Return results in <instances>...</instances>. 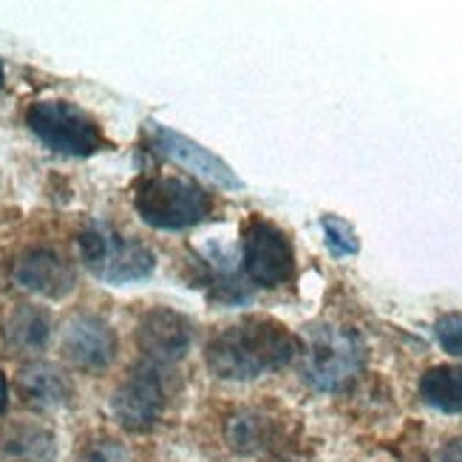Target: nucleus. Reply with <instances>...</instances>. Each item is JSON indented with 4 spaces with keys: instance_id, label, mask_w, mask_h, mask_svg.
Here are the masks:
<instances>
[{
    "instance_id": "9b49d317",
    "label": "nucleus",
    "mask_w": 462,
    "mask_h": 462,
    "mask_svg": "<svg viewBox=\"0 0 462 462\" xmlns=\"http://www.w3.org/2000/svg\"><path fill=\"white\" fill-rule=\"evenodd\" d=\"M12 278L20 290L40 295V298H49V300H63L77 290L74 264L51 247L26 250L14 261Z\"/></svg>"
},
{
    "instance_id": "6ab92c4d",
    "label": "nucleus",
    "mask_w": 462,
    "mask_h": 462,
    "mask_svg": "<svg viewBox=\"0 0 462 462\" xmlns=\"http://www.w3.org/2000/svg\"><path fill=\"white\" fill-rule=\"evenodd\" d=\"M79 462H131V454L116 439H97L79 454Z\"/></svg>"
},
{
    "instance_id": "412c9836",
    "label": "nucleus",
    "mask_w": 462,
    "mask_h": 462,
    "mask_svg": "<svg viewBox=\"0 0 462 462\" xmlns=\"http://www.w3.org/2000/svg\"><path fill=\"white\" fill-rule=\"evenodd\" d=\"M9 406V383H6V374L0 372V414H6Z\"/></svg>"
},
{
    "instance_id": "f3484780",
    "label": "nucleus",
    "mask_w": 462,
    "mask_h": 462,
    "mask_svg": "<svg viewBox=\"0 0 462 462\" xmlns=\"http://www.w3.org/2000/svg\"><path fill=\"white\" fill-rule=\"evenodd\" d=\"M320 227H324L327 236V247L335 258H346V255H357L360 241L357 233L352 230L349 222H344L340 216H324L320 218Z\"/></svg>"
},
{
    "instance_id": "0eeeda50",
    "label": "nucleus",
    "mask_w": 462,
    "mask_h": 462,
    "mask_svg": "<svg viewBox=\"0 0 462 462\" xmlns=\"http://www.w3.org/2000/svg\"><path fill=\"white\" fill-rule=\"evenodd\" d=\"M165 383L156 364H139L111 397L114 417L128 431H151L165 411Z\"/></svg>"
},
{
    "instance_id": "a211bd4d",
    "label": "nucleus",
    "mask_w": 462,
    "mask_h": 462,
    "mask_svg": "<svg viewBox=\"0 0 462 462\" xmlns=\"http://www.w3.org/2000/svg\"><path fill=\"white\" fill-rule=\"evenodd\" d=\"M434 335L439 340V346H443L448 355L462 357V315L459 312L439 315L434 324Z\"/></svg>"
},
{
    "instance_id": "20e7f679",
    "label": "nucleus",
    "mask_w": 462,
    "mask_h": 462,
    "mask_svg": "<svg viewBox=\"0 0 462 462\" xmlns=\"http://www.w3.org/2000/svg\"><path fill=\"white\" fill-rule=\"evenodd\" d=\"M26 125L40 143L60 156L86 159L111 145L103 125L69 99H37L26 111Z\"/></svg>"
},
{
    "instance_id": "423d86ee",
    "label": "nucleus",
    "mask_w": 462,
    "mask_h": 462,
    "mask_svg": "<svg viewBox=\"0 0 462 462\" xmlns=\"http://www.w3.org/2000/svg\"><path fill=\"white\" fill-rule=\"evenodd\" d=\"M241 267L255 287L275 290L295 273V250L290 236L264 216H250L241 230Z\"/></svg>"
},
{
    "instance_id": "f257e3e1",
    "label": "nucleus",
    "mask_w": 462,
    "mask_h": 462,
    "mask_svg": "<svg viewBox=\"0 0 462 462\" xmlns=\"http://www.w3.org/2000/svg\"><path fill=\"white\" fill-rule=\"evenodd\" d=\"M300 352V340L275 318L250 315L210 337L208 369L222 380H255L278 372Z\"/></svg>"
},
{
    "instance_id": "39448f33",
    "label": "nucleus",
    "mask_w": 462,
    "mask_h": 462,
    "mask_svg": "<svg viewBox=\"0 0 462 462\" xmlns=\"http://www.w3.org/2000/svg\"><path fill=\"white\" fill-rule=\"evenodd\" d=\"M366 346L357 332L324 327L315 329L307 352V380L320 392H340L364 372Z\"/></svg>"
},
{
    "instance_id": "dca6fc26",
    "label": "nucleus",
    "mask_w": 462,
    "mask_h": 462,
    "mask_svg": "<svg viewBox=\"0 0 462 462\" xmlns=\"http://www.w3.org/2000/svg\"><path fill=\"white\" fill-rule=\"evenodd\" d=\"M225 439L236 454L250 457V454L264 451L273 443V426L261 411L245 409V411H236L227 417Z\"/></svg>"
},
{
    "instance_id": "aec40b11",
    "label": "nucleus",
    "mask_w": 462,
    "mask_h": 462,
    "mask_svg": "<svg viewBox=\"0 0 462 462\" xmlns=\"http://www.w3.org/2000/svg\"><path fill=\"white\" fill-rule=\"evenodd\" d=\"M439 462H462V437L451 439V443L443 448V459H439Z\"/></svg>"
},
{
    "instance_id": "9d476101",
    "label": "nucleus",
    "mask_w": 462,
    "mask_h": 462,
    "mask_svg": "<svg viewBox=\"0 0 462 462\" xmlns=\"http://www.w3.org/2000/svg\"><path fill=\"white\" fill-rule=\"evenodd\" d=\"M196 337L193 320L176 310L156 307L139 318L136 344L151 364H176L182 360Z\"/></svg>"
},
{
    "instance_id": "1a4fd4ad",
    "label": "nucleus",
    "mask_w": 462,
    "mask_h": 462,
    "mask_svg": "<svg viewBox=\"0 0 462 462\" xmlns=\"http://www.w3.org/2000/svg\"><path fill=\"white\" fill-rule=\"evenodd\" d=\"M60 346L71 366L83 372H106L116 360V332L106 318L79 312L66 320Z\"/></svg>"
},
{
    "instance_id": "f03ea898",
    "label": "nucleus",
    "mask_w": 462,
    "mask_h": 462,
    "mask_svg": "<svg viewBox=\"0 0 462 462\" xmlns=\"http://www.w3.org/2000/svg\"><path fill=\"white\" fill-rule=\"evenodd\" d=\"M134 210L148 227L179 233L205 222L213 213V196L193 179L156 173L136 182Z\"/></svg>"
},
{
    "instance_id": "f8f14e48",
    "label": "nucleus",
    "mask_w": 462,
    "mask_h": 462,
    "mask_svg": "<svg viewBox=\"0 0 462 462\" xmlns=\"http://www.w3.org/2000/svg\"><path fill=\"white\" fill-rule=\"evenodd\" d=\"M17 394L23 397V403L40 411L63 409L71 403L74 386L63 369L54 364H29L17 372Z\"/></svg>"
},
{
    "instance_id": "4be33fe9",
    "label": "nucleus",
    "mask_w": 462,
    "mask_h": 462,
    "mask_svg": "<svg viewBox=\"0 0 462 462\" xmlns=\"http://www.w3.org/2000/svg\"><path fill=\"white\" fill-rule=\"evenodd\" d=\"M0 88H4V60H0Z\"/></svg>"
},
{
    "instance_id": "2eb2a0df",
    "label": "nucleus",
    "mask_w": 462,
    "mask_h": 462,
    "mask_svg": "<svg viewBox=\"0 0 462 462\" xmlns=\"http://www.w3.org/2000/svg\"><path fill=\"white\" fill-rule=\"evenodd\" d=\"M420 397L446 414H462V366H431L420 377Z\"/></svg>"
},
{
    "instance_id": "6e6552de",
    "label": "nucleus",
    "mask_w": 462,
    "mask_h": 462,
    "mask_svg": "<svg viewBox=\"0 0 462 462\" xmlns=\"http://www.w3.org/2000/svg\"><path fill=\"white\" fill-rule=\"evenodd\" d=\"M145 136H148V145L156 156L168 159V162L185 168L202 179H210L218 188H227V190H238L241 188V179L236 176V171L218 159L213 151H208L205 145H199L196 139L179 134L173 128H165L159 123H145Z\"/></svg>"
},
{
    "instance_id": "ddd939ff",
    "label": "nucleus",
    "mask_w": 462,
    "mask_h": 462,
    "mask_svg": "<svg viewBox=\"0 0 462 462\" xmlns=\"http://www.w3.org/2000/svg\"><path fill=\"white\" fill-rule=\"evenodd\" d=\"M51 315L43 307L17 304L4 320V344L12 355H37L49 346Z\"/></svg>"
},
{
    "instance_id": "7ed1b4c3",
    "label": "nucleus",
    "mask_w": 462,
    "mask_h": 462,
    "mask_svg": "<svg viewBox=\"0 0 462 462\" xmlns=\"http://www.w3.org/2000/svg\"><path fill=\"white\" fill-rule=\"evenodd\" d=\"M79 261L83 267L106 284L123 287L134 281H145L156 270V255L148 245L131 236H123L106 222H91L77 236Z\"/></svg>"
},
{
    "instance_id": "4468645a",
    "label": "nucleus",
    "mask_w": 462,
    "mask_h": 462,
    "mask_svg": "<svg viewBox=\"0 0 462 462\" xmlns=\"http://www.w3.org/2000/svg\"><path fill=\"white\" fill-rule=\"evenodd\" d=\"M0 448L12 459L23 462H54L57 459V437L40 423H12L4 429Z\"/></svg>"
}]
</instances>
